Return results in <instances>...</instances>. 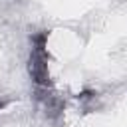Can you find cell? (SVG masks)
Masks as SVG:
<instances>
[{"label": "cell", "instance_id": "6da1fadb", "mask_svg": "<svg viewBox=\"0 0 127 127\" xmlns=\"http://www.w3.org/2000/svg\"><path fill=\"white\" fill-rule=\"evenodd\" d=\"M30 75L34 77V81L38 85H48L50 83V73H48V54L44 50V46H34V52L30 56V64H28Z\"/></svg>", "mask_w": 127, "mask_h": 127}]
</instances>
